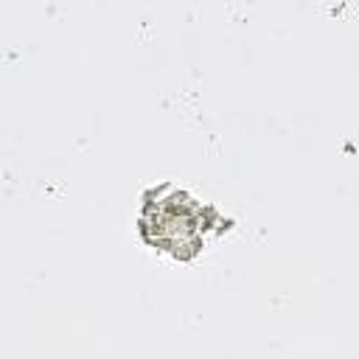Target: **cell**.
Masks as SVG:
<instances>
[{"label": "cell", "mask_w": 359, "mask_h": 359, "mask_svg": "<svg viewBox=\"0 0 359 359\" xmlns=\"http://www.w3.org/2000/svg\"><path fill=\"white\" fill-rule=\"evenodd\" d=\"M157 202L146 196L143 210H140V233L149 244L168 250L177 258H191L202 250L205 236L222 224V216L213 208H202L196 199H191L185 191L163 185L160 191H151Z\"/></svg>", "instance_id": "6da1fadb"}]
</instances>
